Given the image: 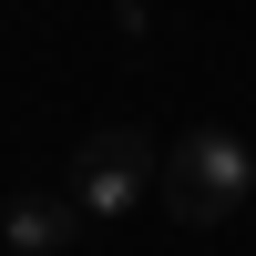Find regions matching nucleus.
<instances>
[{
  "mask_svg": "<svg viewBox=\"0 0 256 256\" xmlns=\"http://www.w3.org/2000/svg\"><path fill=\"white\" fill-rule=\"evenodd\" d=\"M246 205H256V154H246V134H226V123L174 134V154H164V216H174V226H236Z\"/></svg>",
  "mask_w": 256,
  "mask_h": 256,
  "instance_id": "f257e3e1",
  "label": "nucleus"
},
{
  "mask_svg": "<svg viewBox=\"0 0 256 256\" xmlns=\"http://www.w3.org/2000/svg\"><path fill=\"white\" fill-rule=\"evenodd\" d=\"M246 226H256V205H246Z\"/></svg>",
  "mask_w": 256,
  "mask_h": 256,
  "instance_id": "20e7f679",
  "label": "nucleus"
},
{
  "mask_svg": "<svg viewBox=\"0 0 256 256\" xmlns=\"http://www.w3.org/2000/svg\"><path fill=\"white\" fill-rule=\"evenodd\" d=\"M0 236H10L20 256H52V246L82 236V205L72 195H10V205H0Z\"/></svg>",
  "mask_w": 256,
  "mask_h": 256,
  "instance_id": "7ed1b4c3",
  "label": "nucleus"
},
{
  "mask_svg": "<svg viewBox=\"0 0 256 256\" xmlns=\"http://www.w3.org/2000/svg\"><path fill=\"white\" fill-rule=\"evenodd\" d=\"M144 195H164V154L134 134V123H102V134H82L72 154V205L82 216H134Z\"/></svg>",
  "mask_w": 256,
  "mask_h": 256,
  "instance_id": "f03ea898",
  "label": "nucleus"
}]
</instances>
